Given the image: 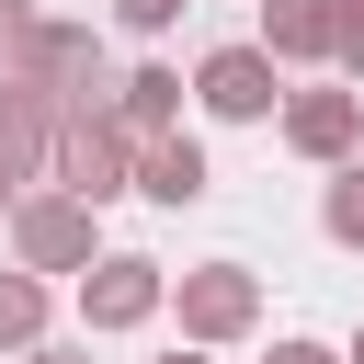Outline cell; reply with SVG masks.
Returning <instances> with one entry per match:
<instances>
[{"label": "cell", "mask_w": 364, "mask_h": 364, "mask_svg": "<svg viewBox=\"0 0 364 364\" xmlns=\"http://www.w3.org/2000/svg\"><path fill=\"white\" fill-rule=\"evenodd\" d=\"M57 193H80V205L136 193V136H125V114H114V102L57 114Z\"/></svg>", "instance_id": "1"}, {"label": "cell", "mask_w": 364, "mask_h": 364, "mask_svg": "<svg viewBox=\"0 0 364 364\" xmlns=\"http://www.w3.org/2000/svg\"><path fill=\"white\" fill-rule=\"evenodd\" d=\"M0 80L46 91L57 114H80V102H102V46H91V23H34V34H23V57H11Z\"/></svg>", "instance_id": "2"}, {"label": "cell", "mask_w": 364, "mask_h": 364, "mask_svg": "<svg viewBox=\"0 0 364 364\" xmlns=\"http://www.w3.org/2000/svg\"><path fill=\"white\" fill-rule=\"evenodd\" d=\"M91 216H102V205H80V193H23V205H11V262H23V273H91V262H102Z\"/></svg>", "instance_id": "3"}, {"label": "cell", "mask_w": 364, "mask_h": 364, "mask_svg": "<svg viewBox=\"0 0 364 364\" xmlns=\"http://www.w3.org/2000/svg\"><path fill=\"white\" fill-rule=\"evenodd\" d=\"M159 307H171V273H159L148 250H102V262L80 273V318H91V330H148Z\"/></svg>", "instance_id": "4"}, {"label": "cell", "mask_w": 364, "mask_h": 364, "mask_svg": "<svg viewBox=\"0 0 364 364\" xmlns=\"http://www.w3.org/2000/svg\"><path fill=\"white\" fill-rule=\"evenodd\" d=\"M273 91H284V57H273V46H216V57L193 68V102H205L216 125H262Z\"/></svg>", "instance_id": "5"}, {"label": "cell", "mask_w": 364, "mask_h": 364, "mask_svg": "<svg viewBox=\"0 0 364 364\" xmlns=\"http://www.w3.org/2000/svg\"><path fill=\"white\" fill-rule=\"evenodd\" d=\"M171 307H182V341H239L262 318V284L239 262H193V273H171Z\"/></svg>", "instance_id": "6"}, {"label": "cell", "mask_w": 364, "mask_h": 364, "mask_svg": "<svg viewBox=\"0 0 364 364\" xmlns=\"http://www.w3.org/2000/svg\"><path fill=\"white\" fill-rule=\"evenodd\" d=\"M284 148L341 171V159L364 148V91H296V102H284Z\"/></svg>", "instance_id": "7"}, {"label": "cell", "mask_w": 364, "mask_h": 364, "mask_svg": "<svg viewBox=\"0 0 364 364\" xmlns=\"http://www.w3.org/2000/svg\"><path fill=\"white\" fill-rule=\"evenodd\" d=\"M205 182H216V171H205V148H193L182 125L136 148V193H148V205H205Z\"/></svg>", "instance_id": "8"}, {"label": "cell", "mask_w": 364, "mask_h": 364, "mask_svg": "<svg viewBox=\"0 0 364 364\" xmlns=\"http://www.w3.org/2000/svg\"><path fill=\"white\" fill-rule=\"evenodd\" d=\"M262 46H273L284 68L330 57V46H341V0H262Z\"/></svg>", "instance_id": "9"}, {"label": "cell", "mask_w": 364, "mask_h": 364, "mask_svg": "<svg viewBox=\"0 0 364 364\" xmlns=\"http://www.w3.org/2000/svg\"><path fill=\"white\" fill-rule=\"evenodd\" d=\"M114 114H125L136 148L171 136V125H182V68H136V80H114Z\"/></svg>", "instance_id": "10"}, {"label": "cell", "mask_w": 364, "mask_h": 364, "mask_svg": "<svg viewBox=\"0 0 364 364\" xmlns=\"http://www.w3.org/2000/svg\"><path fill=\"white\" fill-rule=\"evenodd\" d=\"M46 341V273H0V353Z\"/></svg>", "instance_id": "11"}, {"label": "cell", "mask_w": 364, "mask_h": 364, "mask_svg": "<svg viewBox=\"0 0 364 364\" xmlns=\"http://www.w3.org/2000/svg\"><path fill=\"white\" fill-rule=\"evenodd\" d=\"M318 228H330L341 250H364V159H341V171H330V193H318Z\"/></svg>", "instance_id": "12"}, {"label": "cell", "mask_w": 364, "mask_h": 364, "mask_svg": "<svg viewBox=\"0 0 364 364\" xmlns=\"http://www.w3.org/2000/svg\"><path fill=\"white\" fill-rule=\"evenodd\" d=\"M182 11H193V0H114V23H125V34H171Z\"/></svg>", "instance_id": "13"}, {"label": "cell", "mask_w": 364, "mask_h": 364, "mask_svg": "<svg viewBox=\"0 0 364 364\" xmlns=\"http://www.w3.org/2000/svg\"><path fill=\"white\" fill-rule=\"evenodd\" d=\"M34 23H46V11H34V0H0V68H11V57H23V34H34Z\"/></svg>", "instance_id": "14"}, {"label": "cell", "mask_w": 364, "mask_h": 364, "mask_svg": "<svg viewBox=\"0 0 364 364\" xmlns=\"http://www.w3.org/2000/svg\"><path fill=\"white\" fill-rule=\"evenodd\" d=\"M330 57H341V68L364 80V0H341V46H330Z\"/></svg>", "instance_id": "15"}, {"label": "cell", "mask_w": 364, "mask_h": 364, "mask_svg": "<svg viewBox=\"0 0 364 364\" xmlns=\"http://www.w3.org/2000/svg\"><path fill=\"white\" fill-rule=\"evenodd\" d=\"M273 364H341L330 341H273Z\"/></svg>", "instance_id": "16"}, {"label": "cell", "mask_w": 364, "mask_h": 364, "mask_svg": "<svg viewBox=\"0 0 364 364\" xmlns=\"http://www.w3.org/2000/svg\"><path fill=\"white\" fill-rule=\"evenodd\" d=\"M23 364H91V353H46V341H34V353H23Z\"/></svg>", "instance_id": "17"}, {"label": "cell", "mask_w": 364, "mask_h": 364, "mask_svg": "<svg viewBox=\"0 0 364 364\" xmlns=\"http://www.w3.org/2000/svg\"><path fill=\"white\" fill-rule=\"evenodd\" d=\"M159 364H205V341H182V353H159Z\"/></svg>", "instance_id": "18"}, {"label": "cell", "mask_w": 364, "mask_h": 364, "mask_svg": "<svg viewBox=\"0 0 364 364\" xmlns=\"http://www.w3.org/2000/svg\"><path fill=\"white\" fill-rule=\"evenodd\" d=\"M341 364H364V330H353V353H341Z\"/></svg>", "instance_id": "19"}]
</instances>
